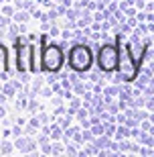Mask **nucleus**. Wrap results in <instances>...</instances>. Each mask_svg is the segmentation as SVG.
I'll list each match as a JSON object with an SVG mask.
<instances>
[{"label": "nucleus", "mask_w": 154, "mask_h": 157, "mask_svg": "<svg viewBox=\"0 0 154 157\" xmlns=\"http://www.w3.org/2000/svg\"><path fill=\"white\" fill-rule=\"evenodd\" d=\"M65 63V51L63 45L59 43H47L41 45V71H49V74H57Z\"/></svg>", "instance_id": "nucleus-1"}, {"label": "nucleus", "mask_w": 154, "mask_h": 157, "mask_svg": "<svg viewBox=\"0 0 154 157\" xmlns=\"http://www.w3.org/2000/svg\"><path fill=\"white\" fill-rule=\"evenodd\" d=\"M67 61H69V65H71V70H73V71L83 74V71H87L89 67H91V63H93V53H91V49H89L87 45L77 43V45L71 47Z\"/></svg>", "instance_id": "nucleus-2"}, {"label": "nucleus", "mask_w": 154, "mask_h": 157, "mask_svg": "<svg viewBox=\"0 0 154 157\" xmlns=\"http://www.w3.org/2000/svg\"><path fill=\"white\" fill-rule=\"evenodd\" d=\"M120 63V47L118 45H103L97 53V65L103 71H114L118 70Z\"/></svg>", "instance_id": "nucleus-3"}, {"label": "nucleus", "mask_w": 154, "mask_h": 157, "mask_svg": "<svg viewBox=\"0 0 154 157\" xmlns=\"http://www.w3.org/2000/svg\"><path fill=\"white\" fill-rule=\"evenodd\" d=\"M138 61L134 63L132 61V53H130V47H122L120 51V63H118V70L122 71V76L126 78V80H134L138 74Z\"/></svg>", "instance_id": "nucleus-4"}, {"label": "nucleus", "mask_w": 154, "mask_h": 157, "mask_svg": "<svg viewBox=\"0 0 154 157\" xmlns=\"http://www.w3.org/2000/svg\"><path fill=\"white\" fill-rule=\"evenodd\" d=\"M10 76V61H8V47L0 41V80L6 82Z\"/></svg>", "instance_id": "nucleus-5"}, {"label": "nucleus", "mask_w": 154, "mask_h": 157, "mask_svg": "<svg viewBox=\"0 0 154 157\" xmlns=\"http://www.w3.org/2000/svg\"><path fill=\"white\" fill-rule=\"evenodd\" d=\"M14 147H16L18 151H23V153H30V151H34L37 141H34L30 135H20V137L14 139Z\"/></svg>", "instance_id": "nucleus-6"}, {"label": "nucleus", "mask_w": 154, "mask_h": 157, "mask_svg": "<svg viewBox=\"0 0 154 157\" xmlns=\"http://www.w3.org/2000/svg\"><path fill=\"white\" fill-rule=\"evenodd\" d=\"M0 90H2V92L6 94V96H8V98H14V96H16L18 94V90H16V86H14V84H12V80H6L4 84H2V88H0Z\"/></svg>", "instance_id": "nucleus-7"}, {"label": "nucleus", "mask_w": 154, "mask_h": 157, "mask_svg": "<svg viewBox=\"0 0 154 157\" xmlns=\"http://www.w3.org/2000/svg\"><path fill=\"white\" fill-rule=\"evenodd\" d=\"M14 149H16V147H14V143H12V141H8V139H2V141H0V153H2V155H8V153H12Z\"/></svg>", "instance_id": "nucleus-8"}, {"label": "nucleus", "mask_w": 154, "mask_h": 157, "mask_svg": "<svg viewBox=\"0 0 154 157\" xmlns=\"http://www.w3.org/2000/svg\"><path fill=\"white\" fill-rule=\"evenodd\" d=\"M12 21H16V23H29V10H16Z\"/></svg>", "instance_id": "nucleus-9"}, {"label": "nucleus", "mask_w": 154, "mask_h": 157, "mask_svg": "<svg viewBox=\"0 0 154 157\" xmlns=\"http://www.w3.org/2000/svg\"><path fill=\"white\" fill-rule=\"evenodd\" d=\"M14 12H16V10H14V6H10V4H4V6H2V14H6V17H14Z\"/></svg>", "instance_id": "nucleus-10"}, {"label": "nucleus", "mask_w": 154, "mask_h": 157, "mask_svg": "<svg viewBox=\"0 0 154 157\" xmlns=\"http://www.w3.org/2000/svg\"><path fill=\"white\" fill-rule=\"evenodd\" d=\"M8 25H10V17H6V14L0 12V29H6Z\"/></svg>", "instance_id": "nucleus-11"}, {"label": "nucleus", "mask_w": 154, "mask_h": 157, "mask_svg": "<svg viewBox=\"0 0 154 157\" xmlns=\"http://www.w3.org/2000/svg\"><path fill=\"white\" fill-rule=\"evenodd\" d=\"M6 117H8V110H6L4 104H0V118H6Z\"/></svg>", "instance_id": "nucleus-12"}, {"label": "nucleus", "mask_w": 154, "mask_h": 157, "mask_svg": "<svg viewBox=\"0 0 154 157\" xmlns=\"http://www.w3.org/2000/svg\"><path fill=\"white\" fill-rule=\"evenodd\" d=\"M6 100H10V98H8V96H6V94L0 90V104H6Z\"/></svg>", "instance_id": "nucleus-13"}, {"label": "nucleus", "mask_w": 154, "mask_h": 157, "mask_svg": "<svg viewBox=\"0 0 154 157\" xmlns=\"http://www.w3.org/2000/svg\"><path fill=\"white\" fill-rule=\"evenodd\" d=\"M39 43H41V45H47V43H49V37H47V35H41L39 37Z\"/></svg>", "instance_id": "nucleus-14"}, {"label": "nucleus", "mask_w": 154, "mask_h": 157, "mask_svg": "<svg viewBox=\"0 0 154 157\" xmlns=\"http://www.w3.org/2000/svg\"><path fill=\"white\" fill-rule=\"evenodd\" d=\"M41 94H43V96H51V90H49V88H43Z\"/></svg>", "instance_id": "nucleus-15"}, {"label": "nucleus", "mask_w": 154, "mask_h": 157, "mask_svg": "<svg viewBox=\"0 0 154 157\" xmlns=\"http://www.w3.org/2000/svg\"><path fill=\"white\" fill-rule=\"evenodd\" d=\"M0 2H6V0H0Z\"/></svg>", "instance_id": "nucleus-16"}]
</instances>
